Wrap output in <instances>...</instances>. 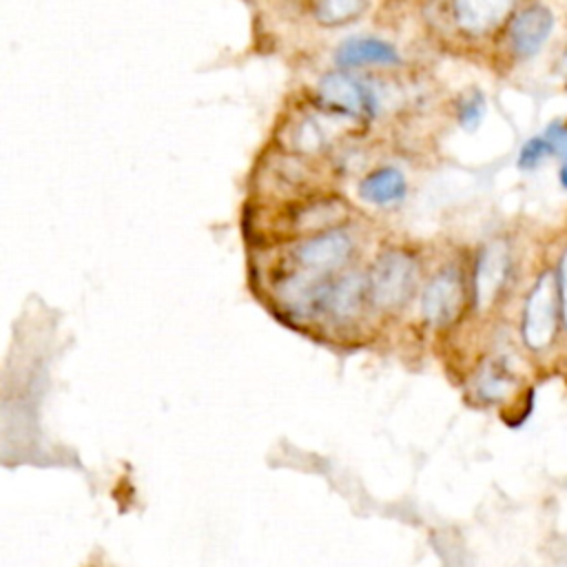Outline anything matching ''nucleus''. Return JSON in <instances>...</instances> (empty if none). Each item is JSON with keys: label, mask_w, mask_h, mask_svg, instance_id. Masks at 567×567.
<instances>
[{"label": "nucleus", "mask_w": 567, "mask_h": 567, "mask_svg": "<svg viewBox=\"0 0 567 567\" xmlns=\"http://www.w3.org/2000/svg\"><path fill=\"white\" fill-rule=\"evenodd\" d=\"M558 310V281L551 272H543L529 290L523 312V339L532 350H543L551 343L556 334Z\"/></svg>", "instance_id": "f257e3e1"}, {"label": "nucleus", "mask_w": 567, "mask_h": 567, "mask_svg": "<svg viewBox=\"0 0 567 567\" xmlns=\"http://www.w3.org/2000/svg\"><path fill=\"white\" fill-rule=\"evenodd\" d=\"M416 266L399 250L385 252L377 259L368 277V297L379 308L401 306L414 290Z\"/></svg>", "instance_id": "f03ea898"}, {"label": "nucleus", "mask_w": 567, "mask_h": 567, "mask_svg": "<svg viewBox=\"0 0 567 567\" xmlns=\"http://www.w3.org/2000/svg\"><path fill=\"white\" fill-rule=\"evenodd\" d=\"M463 306V281L456 270L439 272L423 292V317L434 326L452 323Z\"/></svg>", "instance_id": "7ed1b4c3"}, {"label": "nucleus", "mask_w": 567, "mask_h": 567, "mask_svg": "<svg viewBox=\"0 0 567 567\" xmlns=\"http://www.w3.org/2000/svg\"><path fill=\"white\" fill-rule=\"evenodd\" d=\"M319 95L332 111L350 117L374 113V95L368 86L343 73H328L319 82Z\"/></svg>", "instance_id": "20e7f679"}, {"label": "nucleus", "mask_w": 567, "mask_h": 567, "mask_svg": "<svg viewBox=\"0 0 567 567\" xmlns=\"http://www.w3.org/2000/svg\"><path fill=\"white\" fill-rule=\"evenodd\" d=\"M352 252V241L343 230H328L312 239H306L297 248V259L301 266L319 272H328L348 261Z\"/></svg>", "instance_id": "39448f33"}, {"label": "nucleus", "mask_w": 567, "mask_h": 567, "mask_svg": "<svg viewBox=\"0 0 567 567\" xmlns=\"http://www.w3.org/2000/svg\"><path fill=\"white\" fill-rule=\"evenodd\" d=\"M551 29H554V13L547 7L543 4L527 7L514 18L509 29V40L514 51L523 58L538 53L540 47L547 42Z\"/></svg>", "instance_id": "423d86ee"}, {"label": "nucleus", "mask_w": 567, "mask_h": 567, "mask_svg": "<svg viewBox=\"0 0 567 567\" xmlns=\"http://www.w3.org/2000/svg\"><path fill=\"white\" fill-rule=\"evenodd\" d=\"M507 272H509V255L505 244L501 241L489 244L476 261V277H474V295L481 308H487L494 301V297L498 295V290L507 279Z\"/></svg>", "instance_id": "0eeeda50"}, {"label": "nucleus", "mask_w": 567, "mask_h": 567, "mask_svg": "<svg viewBox=\"0 0 567 567\" xmlns=\"http://www.w3.org/2000/svg\"><path fill=\"white\" fill-rule=\"evenodd\" d=\"M514 0H454L458 24L470 33H485L512 9Z\"/></svg>", "instance_id": "6e6552de"}, {"label": "nucleus", "mask_w": 567, "mask_h": 567, "mask_svg": "<svg viewBox=\"0 0 567 567\" xmlns=\"http://www.w3.org/2000/svg\"><path fill=\"white\" fill-rule=\"evenodd\" d=\"M334 60L341 66H365V64H394L399 62V53L392 44L377 40V38H352L346 40L337 53Z\"/></svg>", "instance_id": "1a4fd4ad"}, {"label": "nucleus", "mask_w": 567, "mask_h": 567, "mask_svg": "<svg viewBox=\"0 0 567 567\" xmlns=\"http://www.w3.org/2000/svg\"><path fill=\"white\" fill-rule=\"evenodd\" d=\"M365 295H368V284H363L354 275L343 277L341 281L326 286V292L321 299V310L330 312L337 319H350L361 308V301Z\"/></svg>", "instance_id": "9d476101"}, {"label": "nucleus", "mask_w": 567, "mask_h": 567, "mask_svg": "<svg viewBox=\"0 0 567 567\" xmlns=\"http://www.w3.org/2000/svg\"><path fill=\"white\" fill-rule=\"evenodd\" d=\"M359 195L370 204H379V206L394 204L405 195V177L401 175V171L392 166L379 168L361 179Z\"/></svg>", "instance_id": "9b49d317"}, {"label": "nucleus", "mask_w": 567, "mask_h": 567, "mask_svg": "<svg viewBox=\"0 0 567 567\" xmlns=\"http://www.w3.org/2000/svg\"><path fill=\"white\" fill-rule=\"evenodd\" d=\"M512 388H514V374L509 372L507 365L498 361L487 363L476 379V392L483 401H501L503 396L509 394Z\"/></svg>", "instance_id": "f8f14e48"}, {"label": "nucleus", "mask_w": 567, "mask_h": 567, "mask_svg": "<svg viewBox=\"0 0 567 567\" xmlns=\"http://www.w3.org/2000/svg\"><path fill=\"white\" fill-rule=\"evenodd\" d=\"M365 9V0H321L317 18L321 24H341L357 18Z\"/></svg>", "instance_id": "ddd939ff"}, {"label": "nucleus", "mask_w": 567, "mask_h": 567, "mask_svg": "<svg viewBox=\"0 0 567 567\" xmlns=\"http://www.w3.org/2000/svg\"><path fill=\"white\" fill-rule=\"evenodd\" d=\"M554 151L551 142L543 135V137H532L523 144L520 153H518V168H525V171H532L536 168L538 164H543Z\"/></svg>", "instance_id": "4468645a"}, {"label": "nucleus", "mask_w": 567, "mask_h": 567, "mask_svg": "<svg viewBox=\"0 0 567 567\" xmlns=\"http://www.w3.org/2000/svg\"><path fill=\"white\" fill-rule=\"evenodd\" d=\"M483 115H485V100L481 93H472L470 97H465L458 106V122L472 131L476 128L481 122H483Z\"/></svg>", "instance_id": "2eb2a0df"}, {"label": "nucleus", "mask_w": 567, "mask_h": 567, "mask_svg": "<svg viewBox=\"0 0 567 567\" xmlns=\"http://www.w3.org/2000/svg\"><path fill=\"white\" fill-rule=\"evenodd\" d=\"M556 281H558V297H560V315H563V321H565V328H567V250L560 257Z\"/></svg>", "instance_id": "dca6fc26"}, {"label": "nucleus", "mask_w": 567, "mask_h": 567, "mask_svg": "<svg viewBox=\"0 0 567 567\" xmlns=\"http://www.w3.org/2000/svg\"><path fill=\"white\" fill-rule=\"evenodd\" d=\"M558 177H560V184H563V188H567V159H565V164L560 166V173H558Z\"/></svg>", "instance_id": "f3484780"}]
</instances>
